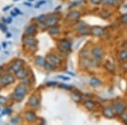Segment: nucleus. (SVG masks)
<instances>
[{"label":"nucleus","instance_id":"nucleus-1","mask_svg":"<svg viewBox=\"0 0 127 125\" xmlns=\"http://www.w3.org/2000/svg\"><path fill=\"white\" fill-rule=\"evenodd\" d=\"M26 88L24 85H19L15 89L13 94V99L15 100L16 101H20L24 99V96H26Z\"/></svg>","mask_w":127,"mask_h":125},{"label":"nucleus","instance_id":"nucleus-2","mask_svg":"<svg viewBox=\"0 0 127 125\" xmlns=\"http://www.w3.org/2000/svg\"><path fill=\"white\" fill-rule=\"evenodd\" d=\"M103 114L104 117H106V118H114V115H115L114 110H113L110 106H106V107L103 108Z\"/></svg>","mask_w":127,"mask_h":125},{"label":"nucleus","instance_id":"nucleus-3","mask_svg":"<svg viewBox=\"0 0 127 125\" xmlns=\"http://www.w3.org/2000/svg\"><path fill=\"white\" fill-rule=\"evenodd\" d=\"M14 81H15V78L11 75H6L2 78V83L4 85H10V84H12Z\"/></svg>","mask_w":127,"mask_h":125},{"label":"nucleus","instance_id":"nucleus-4","mask_svg":"<svg viewBox=\"0 0 127 125\" xmlns=\"http://www.w3.org/2000/svg\"><path fill=\"white\" fill-rule=\"evenodd\" d=\"M59 20L57 19L55 16H50L49 18H48L46 20H45V24H46L47 26H49V27H52V26H54L55 25L58 23Z\"/></svg>","mask_w":127,"mask_h":125},{"label":"nucleus","instance_id":"nucleus-5","mask_svg":"<svg viewBox=\"0 0 127 125\" xmlns=\"http://www.w3.org/2000/svg\"><path fill=\"white\" fill-rule=\"evenodd\" d=\"M48 58H49V61H50V63H52L53 64H54V65H60L61 63H62L61 59L59 58L58 56H56V55H54V54L49 55Z\"/></svg>","mask_w":127,"mask_h":125},{"label":"nucleus","instance_id":"nucleus-6","mask_svg":"<svg viewBox=\"0 0 127 125\" xmlns=\"http://www.w3.org/2000/svg\"><path fill=\"white\" fill-rule=\"evenodd\" d=\"M91 32L93 36H103V28L99 27V26H94V27L92 28Z\"/></svg>","mask_w":127,"mask_h":125},{"label":"nucleus","instance_id":"nucleus-7","mask_svg":"<svg viewBox=\"0 0 127 125\" xmlns=\"http://www.w3.org/2000/svg\"><path fill=\"white\" fill-rule=\"evenodd\" d=\"M114 108L115 112L119 114H122L125 112V106L123 105L121 102H116L114 105Z\"/></svg>","mask_w":127,"mask_h":125},{"label":"nucleus","instance_id":"nucleus-8","mask_svg":"<svg viewBox=\"0 0 127 125\" xmlns=\"http://www.w3.org/2000/svg\"><path fill=\"white\" fill-rule=\"evenodd\" d=\"M28 103H29V105L31 106L36 107V106H37L38 104H39V99H38V97L36 95H33L31 96L29 101H28Z\"/></svg>","mask_w":127,"mask_h":125},{"label":"nucleus","instance_id":"nucleus-9","mask_svg":"<svg viewBox=\"0 0 127 125\" xmlns=\"http://www.w3.org/2000/svg\"><path fill=\"white\" fill-rule=\"evenodd\" d=\"M22 64H23V63H22L21 60H17L13 63V65L11 66V69L13 70V72L16 73L22 68Z\"/></svg>","mask_w":127,"mask_h":125},{"label":"nucleus","instance_id":"nucleus-10","mask_svg":"<svg viewBox=\"0 0 127 125\" xmlns=\"http://www.w3.org/2000/svg\"><path fill=\"white\" fill-rule=\"evenodd\" d=\"M92 52H93V55L97 59H101L103 58V51H102L100 48H93V51H92Z\"/></svg>","mask_w":127,"mask_h":125},{"label":"nucleus","instance_id":"nucleus-11","mask_svg":"<svg viewBox=\"0 0 127 125\" xmlns=\"http://www.w3.org/2000/svg\"><path fill=\"white\" fill-rule=\"evenodd\" d=\"M15 75L18 79H25V78L27 77L28 72H27V70H26V69H20L19 71H17V72L15 73Z\"/></svg>","mask_w":127,"mask_h":125},{"label":"nucleus","instance_id":"nucleus-12","mask_svg":"<svg viewBox=\"0 0 127 125\" xmlns=\"http://www.w3.org/2000/svg\"><path fill=\"white\" fill-rule=\"evenodd\" d=\"M24 43L27 45L28 47H34L36 45V41L33 38L30 37V36H28L27 37L24 39Z\"/></svg>","mask_w":127,"mask_h":125},{"label":"nucleus","instance_id":"nucleus-13","mask_svg":"<svg viewBox=\"0 0 127 125\" xmlns=\"http://www.w3.org/2000/svg\"><path fill=\"white\" fill-rule=\"evenodd\" d=\"M36 117L33 112H27L26 113V119L30 123H32L36 120Z\"/></svg>","mask_w":127,"mask_h":125},{"label":"nucleus","instance_id":"nucleus-14","mask_svg":"<svg viewBox=\"0 0 127 125\" xmlns=\"http://www.w3.org/2000/svg\"><path fill=\"white\" fill-rule=\"evenodd\" d=\"M35 32H36V26L34 25H31L26 30V35H27V36H32Z\"/></svg>","mask_w":127,"mask_h":125},{"label":"nucleus","instance_id":"nucleus-15","mask_svg":"<svg viewBox=\"0 0 127 125\" xmlns=\"http://www.w3.org/2000/svg\"><path fill=\"white\" fill-rule=\"evenodd\" d=\"M90 84H91V85H92V86H93V87H98V86H100V85H102L101 81H100L99 79H98L97 78H96V77L92 78L91 80H90Z\"/></svg>","mask_w":127,"mask_h":125},{"label":"nucleus","instance_id":"nucleus-16","mask_svg":"<svg viewBox=\"0 0 127 125\" xmlns=\"http://www.w3.org/2000/svg\"><path fill=\"white\" fill-rule=\"evenodd\" d=\"M35 63H36L38 66H44L45 63H46V60H45V58H42V57L37 56L35 58Z\"/></svg>","mask_w":127,"mask_h":125},{"label":"nucleus","instance_id":"nucleus-17","mask_svg":"<svg viewBox=\"0 0 127 125\" xmlns=\"http://www.w3.org/2000/svg\"><path fill=\"white\" fill-rule=\"evenodd\" d=\"M60 46H61V48L63 49H64V50H69V49H70L71 44H70V42H68V41L62 40L60 42Z\"/></svg>","mask_w":127,"mask_h":125},{"label":"nucleus","instance_id":"nucleus-18","mask_svg":"<svg viewBox=\"0 0 127 125\" xmlns=\"http://www.w3.org/2000/svg\"><path fill=\"white\" fill-rule=\"evenodd\" d=\"M71 98H72V100L75 102H80L81 100V96L80 95L78 92H73L72 94H71Z\"/></svg>","mask_w":127,"mask_h":125},{"label":"nucleus","instance_id":"nucleus-19","mask_svg":"<svg viewBox=\"0 0 127 125\" xmlns=\"http://www.w3.org/2000/svg\"><path fill=\"white\" fill-rule=\"evenodd\" d=\"M48 32H49V34L54 35H54L59 34L60 30H59V28L57 27V26H52V27H51V29L48 30Z\"/></svg>","mask_w":127,"mask_h":125},{"label":"nucleus","instance_id":"nucleus-20","mask_svg":"<svg viewBox=\"0 0 127 125\" xmlns=\"http://www.w3.org/2000/svg\"><path fill=\"white\" fill-rule=\"evenodd\" d=\"M95 106H96V104L94 103L93 101H87L85 102V106L87 108L88 110L93 109V108L95 107Z\"/></svg>","mask_w":127,"mask_h":125},{"label":"nucleus","instance_id":"nucleus-21","mask_svg":"<svg viewBox=\"0 0 127 125\" xmlns=\"http://www.w3.org/2000/svg\"><path fill=\"white\" fill-rule=\"evenodd\" d=\"M69 16L73 20H77V19H79V18H80L81 14H80L78 11H72L70 14H69Z\"/></svg>","mask_w":127,"mask_h":125},{"label":"nucleus","instance_id":"nucleus-22","mask_svg":"<svg viewBox=\"0 0 127 125\" xmlns=\"http://www.w3.org/2000/svg\"><path fill=\"white\" fill-rule=\"evenodd\" d=\"M44 67L46 68L48 70H51V71H54L55 69V67H54V64H53L52 63H48L46 62L45 63V65Z\"/></svg>","mask_w":127,"mask_h":125},{"label":"nucleus","instance_id":"nucleus-23","mask_svg":"<svg viewBox=\"0 0 127 125\" xmlns=\"http://www.w3.org/2000/svg\"><path fill=\"white\" fill-rule=\"evenodd\" d=\"M120 58L122 61H127V51L123 50L120 54Z\"/></svg>","mask_w":127,"mask_h":125},{"label":"nucleus","instance_id":"nucleus-24","mask_svg":"<svg viewBox=\"0 0 127 125\" xmlns=\"http://www.w3.org/2000/svg\"><path fill=\"white\" fill-rule=\"evenodd\" d=\"M102 2H103V4L108 5V6L114 5V3H115L114 1H113V0H102Z\"/></svg>","mask_w":127,"mask_h":125},{"label":"nucleus","instance_id":"nucleus-25","mask_svg":"<svg viewBox=\"0 0 127 125\" xmlns=\"http://www.w3.org/2000/svg\"><path fill=\"white\" fill-rule=\"evenodd\" d=\"M106 68H107V69H108V70H114V66L113 65V63L108 62V61L106 63Z\"/></svg>","mask_w":127,"mask_h":125},{"label":"nucleus","instance_id":"nucleus-26","mask_svg":"<svg viewBox=\"0 0 127 125\" xmlns=\"http://www.w3.org/2000/svg\"><path fill=\"white\" fill-rule=\"evenodd\" d=\"M8 101V99L4 96H0V104L1 105H4V104L7 103Z\"/></svg>","mask_w":127,"mask_h":125},{"label":"nucleus","instance_id":"nucleus-27","mask_svg":"<svg viewBox=\"0 0 127 125\" xmlns=\"http://www.w3.org/2000/svg\"><path fill=\"white\" fill-rule=\"evenodd\" d=\"M90 2H91L92 3H93V4H98V3H100L102 2V0H89Z\"/></svg>","mask_w":127,"mask_h":125},{"label":"nucleus","instance_id":"nucleus-28","mask_svg":"<svg viewBox=\"0 0 127 125\" xmlns=\"http://www.w3.org/2000/svg\"><path fill=\"white\" fill-rule=\"evenodd\" d=\"M122 119H123V121H124V123L127 124V114H126V113L123 114V115H122Z\"/></svg>","mask_w":127,"mask_h":125},{"label":"nucleus","instance_id":"nucleus-29","mask_svg":"<svg viewBox=\"0 0 127 125\" xmlns=\"http://www.w3.org/2000/svg\"><path fill=\"white\" fill-rule=\"evenodd\" d=\"M122 21H124L125 23H127V14L122 16Z\"/></svg>","mask_w":127,"mask_h":125},{"label":"nucleus","instance_id":"nucleus-30","mask_svg":"<svg viewBox=\"0 0 127 125\" xmlns=\"http://www.w3.org/2000/svg\"><path fill=\"white\" fill-rule=\"evenodd\" d=\"M60 87L64 88V89H67V90H70L71 89L70 86H68V85H60Z\"/></svg>","mask_w":127,"mask_h":125},{"label":"nucleus","instance_id":"nucleus-31","mask_svg":"<svg viewBox=\"0 0 127 125\" xmlns=\"http://www.w3.org/2000/svg\"><path fill=\"white\" fill-rule=\"evenodd\" d=\"M37 20H46V18H45V15H41L39 18H37V19H36Z\"/></svg>","mask_w":127,"mask_h":125},{"label":"nucleus","instance_id":"nucleus-32","mask_svg":"<svg viewBox=\"0 0 127 125\" xmlns=\"http://www.w3.org/2000/svg\"><path fill=\"white\" fill-rule=\"evenodd\" d=\"M57 85L56 82H48V86H53V85Z\"/></svg>","mask_w":127,"mask_h":125},{"label":"nucleus","instance_id":"nucleus-33","mask_svg":"<svg viewBox=\"0 0 127 125\" xmlns=\"http://www.w3.org/2000/svg\"><path fill=\"white\" fill-rule=\"evenodd\" d=\"M44 3H46V1H41V2H39V3H38L37 5H36V7H39L40 5H42V4H44Z\"/></svg>","mask_w":127,"mask_h":125},{"label":"nucleus","instance_id":"nucleus-34","mask_svg":"<svg viewBox=\"0 0 127 125\" xmlns=\"http://www.w3.org/2000/svg\"><path fill=\"white\" fill-rule=\"evenodd\" d=\"M0 28H3V30H4V31H6V30H7V28H6V27H5V26H4V25H3V24H2V25H1V24H0Z\"/></svg>","mask_w":127,"mask_h":125},{"label":"nucleus","instance_id":"nucleus-35","mask_svg":"<svg viewBox=\"0 0 127 125\" xmlns=\"http://www.w3.org/2000/svg\"><path fill=\"white\" fill-rule=\"evenodd\" d=\"M59 78H61V79H65V80H68V79H69V78H65V77H63V76H59Z\"/></svg>","mask_w":127,"mask_h":125},{"label":"nucleus","instance_id":"nucleus-36","mask_svg":"<svg viewBox=\"0 0 127 125\" xmlns=\"http://www.w3.org/2000/svg\"><path fill=\"white\" fill-rule=\"evenodd\" d=\"M113 1H114V3H119V2H120V0H113Z\"/></svg>","mask_w":127,"mask_h":125},{"label":"nucleus","instance_id":"nucleus-37","mask_svg":"<svg viewBox=\"0 0 127 125\" xmlns=\"http://www.w3.org/2000/svg\"><path fill=\"white\" fill-rule=\"evenodd\" d=\"M2 84H3L2 83V78H0V86L2 85Z\"/></svg>","mask_w":127,"mask_h":125}]
</instances>
